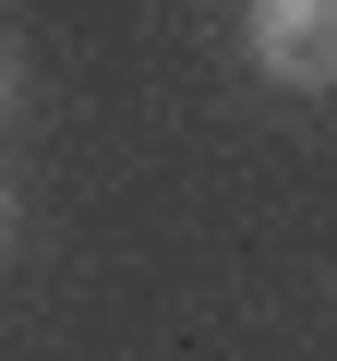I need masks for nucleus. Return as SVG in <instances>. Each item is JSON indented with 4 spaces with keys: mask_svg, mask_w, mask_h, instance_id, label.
Returning a JSON list of instances; mask_svg holds the SVG:
<instances>
[{
    "mask_svg": "<svg viewBox=\"0 0 337 361\" xmlns=\"http://www.w3.org/2000/svg\"><path fill=\"white\" fill-rule=\"evenodd\" d=\"M0 109H13V61H0Z\"/></svg>",
    "mask_w": 337,
    "mask_h": 361,
    "instance_id": "2",
    "label": "nucleus"
},
{
    "mask_svg": "<svg viewBox=\"0 0 337 361\" xmlns=\"http://www.w3.org/2000/svg\"><path fill=\"white\" fill-rule=\"evenodd\" d=\"M241 49H253L265 85L325 97L337 85V0H253V13H241Z\"/></svg>",
    "mask_w": 337,
    "mask_h": 361,
    "instance_id": "1",
    "label": "nucleus"
},
{
    "mask_svg": "<svg viewBox=\"0 0 337 361\" xmlns=\"http://www.w3.org/2000/svg\"><path fill=\"white\" fill-rule=\"evenodd\" d=\"M0 229H13V205H0Z\"/></svg>",
    "mask_w": 337,
    "mask_h": 361,
    "instance_id": "3",
    "label": "nucleus"
}]
</instances>
